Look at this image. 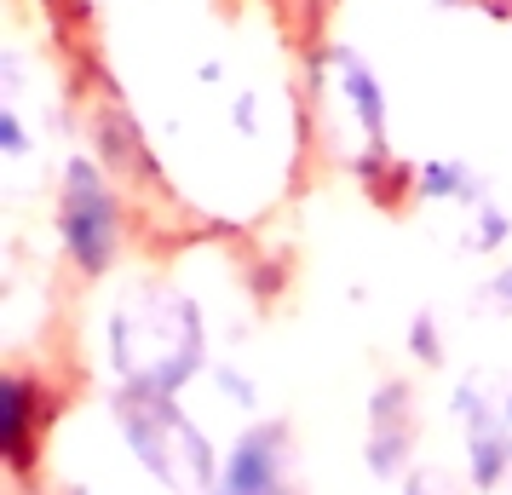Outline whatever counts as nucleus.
<instances>
[{"label":"nucleus","instance_id":"1","mask_svg":"<svg viewBox=\"0 0 512 495\" xmlns=\"http://www.w3.org/2000/svg\"><path fill=\"white\" fill-rule=\"evenodd\" d=\"M104 346L127 398H179L196 375L213 369L208 323L190 294H133L110 306L104 317Z\"/></svg>","mask_w":512,"mask_h":495},{"label":"nucleus","instance_id":"2","mask_svg":"<svg viewBox=\"0 0 512 495\" xmlns=\"http://www.w3.org/2000/svg\"><path fill=\"white\" fill-rule=\"evenodd\" d=\"M127 196L116 185V167L98 150H70L52 179V236L75 277H110L127 254Z\"/></svg>","mask_w":512,"mask_h":495},{"label":"nucleus","instance_id":"3","mask_svg":"<svg viewBox=\"0 0 512 495\" xmlns=\"http://www.w3.org/2000/svg\"><path fill=\"white\" fill-rule=\"evenodd\" d=\"M116 426H121L127 455L156 484H167V490H179V495L213 490L225 449L208 444V432L179 409V398H127V392H116Z\"/></svg>","mask_w":512,"mask_h":495},{"label":"nucleus","instance_id":"4","mask_svg":"<svg viewBox=\"0 0 512 495\" xmlns=\"http://www.w3.org/2000/svg\"><path fill=\"white\" fill-rule=\"evenodd\" d=\"M311 93L317 104H334L346 127L363 139V156H357V173L363 179H386V173H403V162L386 156V139H392V98H386V81L374 70V58L351 47V41H323L311 52Z\"/></svg>","mask_w":512,"mask_h":495},{"label":"nucleus","instance_id":"5","mask_svg":"<svg viewBox=\"0 0 512 495\" xmlns=\"http://www.w3.org/2000/svg\"><path fill=\"white\" fill-rule=\"evenodd\" d=\"M449 415L461 421V467L466 484L489 495L512 472V386L466 375L449 398Z\"/></svg>","mask_w":512,"mask_h":495},{"label":"nucleus","instance_id":"6","mask_svg":"<svg viewBox=\"0 0 512 495\" xmlns=\"http://www.w3.org/2000/svg\"><path fill=\"white\" fill-rule=\"evenodd\" d=\"M208 495H294V444L282 421H254L219 455Z\"/></svg>","mask_w":512,"mask_h":495},{"label":"nucleus","instance_id":"7","mask_svg":"<svg viewBox=\"0 0 512 495\" xmlns=\"http://www.w3.org/2000/svg\"><path fill=\"white\" fill-rule=\"evenodd\" d=\"M52 426V386L47 375H35L24 363H12L0 375V455L12 478H29L35 461H41V444H47Z\"/></svg>","mask_w":512,"mask_h":495},{"label":"nucleus","instance_id":"8","mask_svg":"<svg viewBox=\"0 0 512 495\" xmlns=\"http://www.w3.org/2000/svg\"><path fill=\"white\" fill-rule=\"evenodd\" d=\"M409 461H415V392L397 375H386V380H374V392H369L363 467H369L380 484H392V478L409 472Z\"/></svg>","mask_w":512,"mask_h":495},{"label":"nucleus","instance_id":"9","mask_svg":"<svg viewBox=\"0 0 512 495\" xmlns=\"http://www.w3.org/2000/svg\"><path fill=\"white\" fill-rule=\"evenodd\" d=\"M409 196H415L420 208L472 213L478 202H489V179L472 162H461V156H426V162H415V190Z\"/></svg>","mask_w":512,"mask_h":495},{"label":"nucleus","instance_id":"10","mask_svg":"<svg viewBox=\"0 0 512 495\" xmlns=\"http://www.w3.org/2000/svg\"><path fill=\"white\" fill-rule=\"evenodd\" d=\"M403 346L420 369H443L449 363V334H443V317L432 306H415V317L403 323Z\"/></svg>","mask_w":512,"mask_h":495},{"label":"nucleus","instance_id":"11","mask_svg":"<svg viewBox=\"0 0 512 495\" xmlns=\"http://www.w3.org/2000/svg\"><path fill=\"white\" fill-rule=\"evenodd\" d=\"M512 236V213L495 208V202H478V208L466 213V254H478V260H489V254H501Z\"/></svg>","mask_w":512,"mask_h":495},{"label":"nucleus","instance_id":"12","mask_svg":"<svg viewBox=\"0 0 512 495\" xmlns=\"http://www.w3.org/2000/svg\"><path fill=\"white\" fill-rule=\"evenodd\" d=\"M0 156H6L12 167L35 156V139H29V121H24V110H18V98H12V93H6V104H0Z\"/></svg>","mask_w":512,"mask_h":495},{"label":"nucleus","instance_id":"13","mask_svg":"<svg viewBox=\"0 0 512 495\" xmlns=\"http://www.w3.org/2000/svg\"><path fill=\"white\" fill-rule=\"evenodd\" d=\"M208 375H213V386L225 392V403H236V409H248V415L259 409V380L248 375L242 363H213Z\"/></svg>","mask_w":512,"mask_h":495},{"label":"nucleus","instance_id":"14","mask_svg":"<svg viewBox=\"0 0 512 495\" xmlns=\"http://www.w3.org/2000/svg\"><path fill=\"white\" fill-rule=\"evenodd\" d=\"M484 300H489L495 311H507V317H512V260H501V265L484 277Z\"/></svg>","mask_w":512,"mask_h":495},{"label":"nucleus","instance_id":"15","mask_svg":"<svg viewBox=\"0 0 512 495\" xmlns=\"http://www.w3.org/2000/svg\"><path fill=\"white\" fill-rule=\"evenodd\" d=\"M397 495H438V490H432L426 478H403V490H397Z\"/></svg>","mask_w":512,"mask_h":495},{"label":"nucleus","instance_id":"16","mask_svg":"<svg viewBox=\"0 0 512 495\" xmlns=\"http://www.w3.org/2000/svg\"><path fill=\"white\" fill-rule=\"evenodd\" d=\"M52 6H58V12H75V18L87 12V0H52Z\"/></svg>","mask_w":512,"mask_h":495},{"label":"nucleus","instance_id":"17","mask_svg":"<svg viewBox=\"0 0 512 495\" xmlns=\"http://www.w3.org/2000/svg\"><path fill=\"white\" fill-rule=\"evenodd\" d=\"M64 495H87V490H64Z\"/></svg>","mask_w":512,"mask_h":495},{"label":"nucleus","instance_id":"18","mask_svg":"<svg viewBox=\"0 0 512 495\" xmlns=\"http://www.w3.org/2000/svg\"><path fill=\"white\" fill-rule=\"evenodd\" d=\"M317 6H328V0H317Z\"/></svg>","mask_w":512,"mask_h":495}]
</instances>
